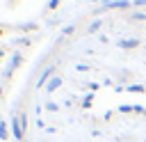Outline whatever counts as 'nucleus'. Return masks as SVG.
I'll return each mask as SVG.
<instances>
[]
</instances>
